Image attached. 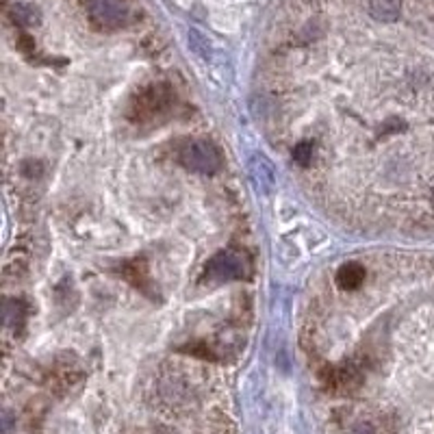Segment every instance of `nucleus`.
<instances>
[{"label": "nucleus", "instance_id": "4", "mask_svg": "<svg viewBox=\"0 0 434 434\" xmlns=\"http://www.w3.org/2000/svg\"><path fill=\"white\" fill-rule=\"evenodd\" d=\"M246 270H248V263L239 252H219L209 260V265H207L209 276L215 280L243 278Z\"/></svg>", "mask_w": 434, "mask_h": 434}, {"label": "nucleus", "instance_id": "2", "mask_svg": "<svg viewBox=\"0 0 434 434\" xmlns=\"http://www.w3.org/2000/svg\"><path fill=\"white\" fill-rule=\"evenodd\" d=\"M179 161L185 167H189L193 171H202V174L215 171L222 165L219 152L211 146V143L200 141V139H193V141L185 143V146L179 150Z\"/></svg>", "mask_w": 434, "mask_h": 434}, {"label": "nucleus", "instance_id": "5", "mask_svg": "<svg viewBox=\"0 0 434 434\" xmlns=\"http://www.w3.org/2000/svg\"><path fill=\"white\" fill-rule=\"evenodd\" d=\"M365 280V267L358 263H347L337 274V284L341 289H358Z\"/></svg>", "mask_w": 434, "mask_h": 434}, {"label": "nucleus", "instance_id": "1", "mask_svg": "<svg viewBox=\"0 0 434 434\" xmlns=\"http://www.w3.org/2000/svg\"><path fill=\"white\" fill-rule=\"evenodd\" d=\"M87 11L100 28H122L131 22L133 11L124 0H87Z\"/></svg>", "mask_w": 434, "mask_h": 434}, {"label": "nucleus", "instance_id": "6", "mask_svg": "<svg viewBox=\"0 0 434 434\" xmlns=\"http://www.w3.org/2000/svg\"><path fill=\"white\" fill-rule=\"evenodd\" d=\"M311 157H313V143L311 141H302L294 148V159L296 163L300 165H308L311 163Z\"/></svg>", "mask_w": 434, "mask_h": 434}, {"label": "nucleus", "instance_id": "3", "mask_svg": "<svg viewBox=\"0 0 434 434\" xmlns=\"http://www.w3.org/2000/svg\"><path fill=\"white\" fill-rule=\"evenodd\" d=\"M171 98L174 96L165 85H150L135 98L133 115L139 122L152 120V118H157V115L167 111V107L171 104Z\"/></svg>", "mask_w": 434, "mask_h": 434}, {"label": "nucleus", "instance_id": "7", "mask_svg": "<svg viewBox=\"0 0 434 434\" xmlns=\"http://www.w3.org/2000/svg\"><path fill=\"white\" fill-rule=\"evenodd\" d=\"M432 198H434V191H432Z\"/></svg>", "mask_w": 434, "mask_h": 434}]
</instances>
